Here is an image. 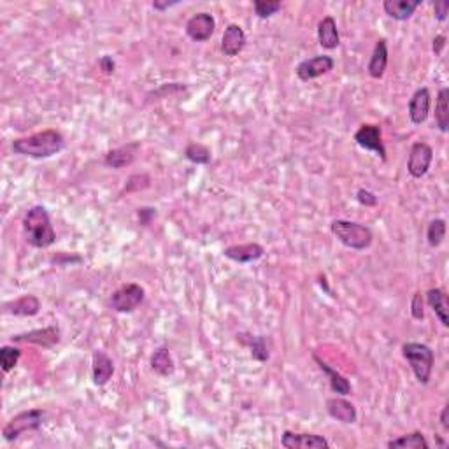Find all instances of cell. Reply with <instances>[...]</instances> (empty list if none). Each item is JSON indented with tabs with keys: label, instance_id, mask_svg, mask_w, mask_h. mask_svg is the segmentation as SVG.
<instances>
[{
	"label": "cell",
	"instance_id": "cell-17",
	"mask_svg": "<svg viewBox=\"0 0 449 449\" xmlns=\"http://www.w3.org/2000/svg\"><path fill=\"white\" fill-rule=\"evenodd\" d=\"M246 32L237 23H230L221 37V53L224 56H237L246 46Z\"/></svg>",
	"mask_w": 449,
	"mask_h": 449
},
{
	"label": "cell",
	"instance_id": "cell-20",
	"mask_svg": "<svg viewBox=\"0 0 449 449\" xmlns=\"http://www.w3.org/2000/svg\"><path fill=\"white\" fill-rule=\"evenodd\" d=\"M112 374H114V361H112V358L102 349L95 351L93 365H91V375H93L95 384L105 386L111 381Z\"/></svg>",
	"mask_w": 449,
	"mask_h": 449
},
{
	"label": "cell",
	"instance_id": "cell-34",
	"mask_svg": "<svg viewBox=\"0 0 449 449\" xmlns=\"http://www.w3.org/2000/svg\"><path fill=\"white\" fill-rule=\"evenodd\" d=\"M356 200L361 203V206L365 207H375L377 206L379 199L377 195H375L374 192H370V189H365V188H360L356 192Z\"/></svg>",
	"mask_w": 449,
	"mask_h": 449
},
{
	"label": "cell",
	"instance_id": "cell-22",
	"mask_svg": "<svg viewBox=\"0 0 449 449\" xmlns=\"http://www.w3.org/2000/svg\"><path fill=\"white\" fill-rule=\"evenodd\" d=\"M237 339L241 340L244 346L249 347V353H251L253 360L260 361V363H265L270 358V347H269V339L265 335H251V333H239Z\"/></svg>",
	"mask_w": 449,
	"mask_h": 449
},
{
	"label": "cell",
	"instance_id": "cell-3",
	"mask_svg": "<svg viewBox=\"0 0 449 449\" xmlns=\"http://www.w3.org/2000/svg\"><path fill=\"white\" fill-rule=\"evenodd\" d=\"M333 237L346 248L354 249V251H365L372 246L374 234L367 224L356 223L349 220H335L330 224Z\"/></svg>",
	"mask_w": 449,
	"mask_h": 449
},
{
	"label": "cell",
	"instance_id": "cell-39",
	"mask_svg": "<svg viewBox=\"0 0 449 449\" xmlns=\"http://www.w3.org/2000/svg\"><path fill=\"white\" fill-rule=\"evenodd\" d=\"M177 4H179V0H172V2H160V0H154L151 6H153L154 11H167V9H170V7L177 6Z\"/></svg>",
	"mask_w": 449,
	"mask_h": 449
},
{
	"label": "cell",
	"instance_id": "cell-7",
	"mask_svg": "<svg viewBox=\"0 0 449 449\" xmlns=\"http://www.w3.org/2000/svg\"><path fill=\"white\" fill-rule=\"evenodd\" d=\"M353 139L361 149L372 151V153L377 154L382 161H386V147L384 142H382L381 126L374 125V123H363V125L354 132Z\"/></svg>",
	"mask_w": 449,
	"mask_h": 449
},
{
	"label": "cell",
	"instance_id": "cell-10",
	"mask_svg": "<svg viewBox=\"0 0 449 449\" xmlns=\"http://www.w3.org/2000/svg\"><path fill=\"white\" fill-rule=\"evenodd\" d=\"M333 67H335V62H333L332 56L316 55L312 58L302 60L297 65V69H295V74L300 81H312L316 77L328 74L330 70H333Z\"/></svg>",
	"mask_w": 449,
	"mask_h": 449
},
{
	"label": "cell",
	"instance_id": "cell-13",
	"mask_svg": "<svg viewBox=\"0 0 449 449\" xmlns=\"http://www.w3.org/2000/svg\"><path fill=\"white\" fill-rule=\"evenodd\" d=\"M139 149H140L139 142H128L125 144V146H119L116 147V149L107 151L104 156V165L109 168H116V170L128 167V165L133 163Z\"/></svg>",
	"mask_w": 449,
	"mask_h": 449
},
{
	"label": "cell",
	"instance_id": "cell-40",
	"mask_svg": "<svg viewBox=\"0 0 449 449\" xmlns=\"http://www.w3.org/2000/svg\"><path fill=\"white\" fill-rule=\"evenodd\" d=\"M448 413H449V407L444 406L441 410V424L444 430H449V421H448Z\"/></svg>",
	"mask_w": 449,
	"mask_h": 449
},
{
	"label": "cell",
	"instance_id": "cell-4",
	"mask_svg": "<svg viewBox=\"0 0 449 449\" xmlns=\"http://www.w3.org/2000/svg\"><path fill=\"white\" fill-rule=\"evenodd\" d=\"M402 354L413 368L417 382L428 384L435 363V354L431 347L423 342H406L402 346Z\"/></svg>",
	"mask_w": 449,
	"mask_h": 449
},
{
	"label": "cell",
	"instance_id": "cell-12",
	"mask_svg": "<svg viewBox=\"0 0 449 449\" xmlns=\"http://www.w3.org/2000/svg\"><path fill=\"white\" fill-rule=\"evenodd\" d=\"M281 445L286 449H328L330 442L323 435L295 434V431L284 430Z\"/></svg>",
	"mask_w": 449,
	"mask_h": 449
},
{
	"label": "cell",
	"instance_id": "cell-8",
	"mask_svg": "<svg viewBox=\"0 0 449 449\" xmlns=\"http://www.w3.org/2000/svg\"><path fill=\"white\" fill-rule=\"evenodd\" d=\"M431 161H434V149L427 142H414L407 158V172L410 177L421 179L430 170Z\"/></svg>",
	"mask_w": 449,
	"mask_h": 449
},
{
	"label": "cell",
	"instance_id": "cell-41",
	"mask_svg": "<svg viewBox=\"0 0 449 449\" xmlns=\"http://www.w3.org/2000/svg\"><path fill=\"white\" fill-rule=\"evenodd\" d=\"M319 284H321V288L326 291V293H332V291H330L328 283H326V277L325 276H319Z\"/></svg>",
	"mask_w": 449,
	"mask_h": 449
},
{
	"label": "cell",
	"instance_id": "cell-6",
	"mask_svg": "<svg viewBox=\"0 0 449 449\" xmlns=\"http://www.w3.org/2000/svg\"><path fill=\"white\" fill-rule=\"evenodd\" d=\"M146 291L140 284L126 283L119 286L109 298V305L116 312H133L144 302Z\"/></svg>",
	"mask_w": 449,
	"mask_h": 449
},
{
	"label": "cell",
	"instance_id": "cell-35",
	"mask_svg": "<svg viewBox=\"0 0 449 449\" xmlns=\"http://www.w3.org/2000/svg\"><path fill=\"white\" fill-rule=\"evenodd\" d=\"M434 16L437 21H445L448 20V14H449V2L448 0H438L435 2L434 6Z\"/></svg>",
	"mask_w": 449,
	"mask_h": 449
},
{
	"label": "cell",
	"instance_id": "cell-29",
	"mask_svg": "<svg viewBox=\"0 0 449 449\" xmlns=\"http://www.w3.org/2000/svg\"><path fill=\"white\" fill-rule=\"evenodd\" d=\"M186 160L195 165H209L210 163V149L200 142H189L185 149Z\"/></svg>",
	"mask_w": 449,
	"mask_h": 449
},
{
	"label": "cell",
	"instance_id": "cell-26",
	"mask_svg": "<svg viewBox=\"0 0 449 449\" xmlns=\"http://www.w3.org/2000/svg\"><path fill=\"white\" fill-rule=\"evenodd\" d=\"M151 368H153L154 374L161 375V377H168V375L174 374L175 363L168 347L161 346L151 354Z\"/></svg>",
	"mask_w": 449,
	"mask_h": 449
},
{
	"label": "cell",
	"instance_id": "cell-15",
	"mask_svg": "<svg viewBox=\"0 0 449 449\" xmlns=\"http://www.w3.org/2000/svg\"><path fill=\"white\" fill-rule=\"evenodd\" d=\"M223 255L235 263H253L265 255V248L258 242H248V244H234L224 248Z\"/></svg>",
	"mask_w": 449,
	"mask_h": 449
},
{
	"label": "cell",
	"instance_id": "cell-30",
	"mask_svg": "<svg viewBox=\"0 0 449 449\" xmlns=\"http://www.w3.org/2000/svg\"><path fill=\"white\" fill-rule=\"evenodd\" d=\"M445 239V220L437 217V220H431L430 224L427 228V241L431 248H438V246L444 242Z\"/></svg>",
	"mask_w": 449,
	"mask_h": 449
},
{
	"label": "cell",
	"instance_id": "cell-33",
	"mask_svg": "<svg viewBox=\"0 0 449 449\" xmlns=\"http://www.w3.org/2000/svg\"><path fill=\"white\" fill-rule=\"evenodd\" d=\"M410 316H413L416 321L424 319V309H423V295L421 291H416L413 295V300H410Z\"/></svg>",
	"mask_w": 449,
	"mask_h": 449
},
{
	"label": "cell",
	"instance_id": "cell-37",
	"mask_svg": "<svg viewBox=\"0 0 449 449\" xmlns=\"http://www.w3.org/2000/svg\"><path fill=\"white\" fill-rule=\"evenodd\" d=\"M98 67L104 70V74L111 76V74L114 72V69H116V63H114V60H112V56L104 55L100 60H98Z\"/></svg>",
	"mask_w": 449,
	"mask_h": 449
},
{
	"label": "cell",
	"instance_id": "cell-28",
	"mask_svg": "<svg viewBox=\"0 0 449 449\" xmlns=\"http://www.w3.org/2000/svg\"><path fill=\"white\" fill-rule=\"evenodd\" d=\"M435 125L442 133L449 128V88H441L435 102Z\"/></svg>",
	"mask_w": 449,
	"mask_h": 449
},
{
	"label": "cell",
	"instance_id": "cell-9",
	"mask_svg": "<svg viewBox=\"0 0 449 449\" xmlns=\"http://www.w3.org/2000/svg\"><path fill=\"white\" fill-rule=\"evenodd\" d=\"M60 328L58 326L51 325L46 326V328H37L30 330V332L25 333H16V335L11 337V342L16 344H35V346H41L44 349H51L53 346L60 342Z\"/></svg>",
	"mask_w": 449,
	"mask_h": 449
},
{
	"label": "cell",
	"instance_id": "cell-24",
	"mask_svg": "<svg viewBox=\"0 0 449 449\" xmlns=\"http://www.w3.org/2000/svg\"><path fill=\"white\" fill-rule=\"evenodd\" d=\"M318 42L323 49H335L340 44L337 21L332 16H325L318 25Z\"/></svg>",
	"mask_w": 449,
	"mask_h": 449
},
{
	"label": "cell",
	"instance_id": "cell-19",
	"mask_svg": "<svg viewBox=\"0 0 449 449\" xmlns=\"http://www.w3.org/2000/svg\"><path fill=\"white\" fill-rule=\"evenodd\" d=\"M326 413H328L333 420L346 424L356 423L358 420L356 407L351 402H347L346 398H342V396H332V398L326 400Z\"/></svg>",
	"mask_w": 449,
	"mask_h": 449
},
{
	"label": "cell",
	"instance_id": "cell-2",
	"mask_svg": "<svg viewBox=\"0 0 449 449\" xmlns=\"http://www.w3.org/2000/svg\"><path fill=\"white\" fill-rule=\"evenodd\" d=\"M25 241L37 249H46L55 244L56 234L51 224L48 209L44 206H34L25 213L23 221Z\"/></svg>",
	"mask_w": 449,
	"mask_h": 449
},
{
	"label": "cell",
	"instance_id": "cell-16",
	"mask_svg": "<svg viewBox=\"0 0 449 449\" xmlns=\"http://www.w3.org/2000/svg\"><path fill=\"white\" fill-rule=\"evenodd\" d=\"M41 311V300L35 295H21L4 304V312L13 316H21V318H32L37 316Z\"/></svg>",
	"mask_w": 449,
	"mask_h": 449
},
{
	"label": "cell",
	"instance_id": "cell-5",
	"mask_svg": "<svg viewBox=\"0 0 449 449\" xmlns=\"http://www.w3.org/2000/svg\"><path fill=\"white\" fill-rule=\"evenodd\" d=\"M44 416L46 413L39 407H34V409L23 410V413L16 414L14 417H11L9 423L2 428V437L4 441L13 442L16 441L20 435L27 434V431H35L42 427L44 423Z\"/></svg>",
	"mask_w": 449,
	"mask_h": 449
},
{
	"label": "cell",
	"instance_id": "cell-36",
	"mask_svg": "<svg viewBox=\"0 0 449 449\" xmlns=\"http://www.w3.org/2000/svg\"><path fill=\"white\" fill-rule=\"evenodd\" d=\"M137 216H139V221L140 224H149L151 220H153L154 216H156V210L153 209V207H142V209L137 210Z\"/></svg>",
	"mask_w": 449,
	"mask_h": 449
},
{
	"label": "cell",
	"instance_id": "cell-32",
	"mask_svg": "<svg viewBox=\"0 0 449 449\" xmlns=\"http://www.w3.org/2000/svg\"><path fill=\"white\" fill-rule=\"evenodd\" d=\"M253 9H255V14L262 20H267V18H272L277 11H281V2H270V0H255L253 2Z\"/></svg>",
	"mask_w": 449,
	"mask_h": 449
},
{
	"label": "cell",
	"instance_id": "cell-18",
	"mask_svg": "<svg viewBox=\"0 0 449 449\" xmlns=\"http://www.w3.org/2000/svg\"><path fill=\"white\" fill-rule=\"evenodd\" d=\"M312 360H314L316 363H318L319 370H321L323 374L326 375V379H328V382H330V388H332L333 393H337L339 396L351 395L353 388H351L349 379L344 377V375L340 374V372H337L335 368L332 367V365L326 363L325 360H321V358H319L318 354H314V356H312Z\"/></svg>",
	"mask_w": 449,
	"mask_h": 449
},
{
	"label": "cell",
	"instance_id": "cell-31",
	"mask_svg": "<svg viewBox=\"0 0 449 449\" xmlns=\"http://www.w3.org/2000/svg\"><path fill=\"white\" fill-rule=\"evenodd\" d=\"M21 358V349L14 346H2L0 347V367L4 374H9L18 365Z\"/></svg>",
	"mask_w": 449,
	"mask_h": 449
},
{
	"label": "cell",
	"instance_id": "cell-11",
	"mask_svg": "<svg viewBox=\"0 0 449 449\" xmlns=\"http://www.w3.org/2000/svg\"><path fill=\"white\" fill-rule=\"evenodd\" d=\"M216 20L209 13H196L186 21V35L195 42H206L213 37Z\"/></svg>",
	"mask_w": 449,
	"mask_h": 449
},
{
	"label": "cell",
	"instance_id": "cell-25",
	"mask_svg": "<svg viewBox=\"0 0 449 449\" xmlns=\"http://www.w3.org/2000/svg\"><path fill=\"white\" fill-rule=\"evenodd\" d=\"M427 302L442 326H449V302L445 291L441 288H431L427 291Z\"/></svg>",
	"mask_w": 449,
	"mask_h": 449
},
{
	"label": "cell",
	"instance_id": "cell-23",
	"mask_svg": "<svg viewBox=\"0 0 449 449\" xmlns=\"http://www.w3.org/2000/svg\"><path fill=\"white\" fill-rule=\"evenodd\" d=\"M420 6L421 0H384L382 2L384 13L396 21L409 20Z\"/></svg>",
	"mask_w": 449,
	"mask_h": 449
},
{
	"label": "cell",
	"instance_id": "cell-21",
	"mask_svg": "<svg viewBox=\"0 0 449 449\" xmlns=\"http://www.w3.org/2000/svg\"><path fill=\"white\" fill-rule=\"evenodd\" d=\"M388 67V44L386 39H379L374 46L370 60H368L367 72L372 79H381L384 76V70Z\"/></svg>",
	"mask_w": 449,
	"mask_h": 449
},
{
	"label": "cell",
	"instance_id": "cell-38",
	"mask_svg": "<svg viewBox=\"0 0 449 449\" xmlns=\"http://www.w3.org/2000/svg\"><path fill=\"white\" fill-rule=\"evenodd\" d=\"M445 41H448V39H445V35H437V37L431 41V51H434L435 55H441L442 49L445 48Z\"/></svg>",
	"mask_w": 449,
	"mask_h": 449
},
{
	"label": "cell",
	"instance_id": "cell-27",
	"mask_svg": "<svg viewBox=\"0 0 449 449\" xmlns=\"http://www.w3.org/2000/svg\"><path fill=\"white\" fill-rule=\"evenodd\" d=\"M389 449H428L430 442L424 438L421 431H413V434L400 435V437L391 438L388 442Z\"/></svg>",
	"mask_w": 449,
	"mask_h": 449
},
{
	"label": "cell",
	"instance_id": "cell-1",
	"mask_svg": "<svg viewBox=\"0 0 449 449\" xmlns=\"http://www.w3.org/2000/svg\"><path fill=\"white\" fill-rule=\"evenodd\" d=\"M11 147H13L14 154L42 160V158H51L56 153H60L65 147V137L58 130L48 128L34 133V135L20 137V139L13 140Z\"/></svg>",
	"mask_w": 449,
	"mask_h": 449
},
{
	"label": "cell",
	"instance_id": "cell-14",
	"mask_svg": "<svg viewBox=\"0 0 449 449\" xmlns=\"http://www.w3.org/2000/svg\"><path fill=\"white\" fill-rule=\"evenodd\" d=\"M431 97L428 88H417L409 100V118L413 125H423L430 114Z\"/></svg>",
	"mask_w": 449,
	"mask_h": 449
}]
</instances>
